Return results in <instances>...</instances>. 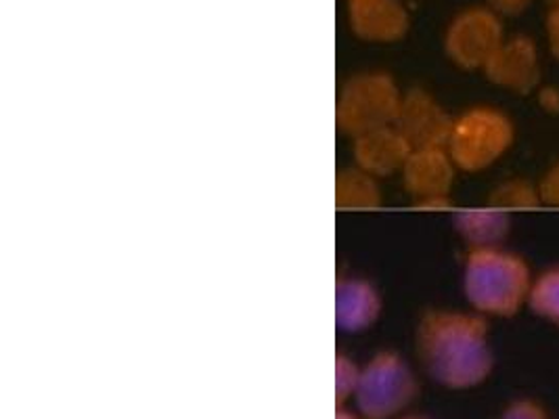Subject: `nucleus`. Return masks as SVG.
Listing matches in <instances>:
<instances>
[{
	"mask_svg": "<svg viewBox=\"0 0 559 419\" xmlns=\"http://www.w3.org/2000/svg\"><path fill=\"white\" fill-rule=\"evenodd\" d=\"M417 355L433 382L451 391L480 386L495 367L488 325L476 314H426L417 330Z\"/></svg>",
	"mask_w": 559,
	"mask_h": 419,
	"instance_id": "obj_1",
	"label": "nucleus"
},
{
	"mask_svg": "<svg viewBox=\"0 0 559 419\" xmlns=\"http://www.w3.org/2000/svg\"><path fill=\"white\" fill-rule=\"evenodd\" d=\"M531 288L533 277L524 259L501 248L469 252L463 289L476 311L495 316H513L524 304H528Z\"/></svg>",
	"mask_w": 559,
	"mask_h": 419,
	"instance_id": "obj_2",
	"label": "nucleus"
},
{
	"mask_svg": "<svg viewBox=\"0 0 559 419\" xmlns=\"http://www.w3.org/2000/svg\"><path fill=\"white\" fill-rule=\"evenodd\" d=\"M513 143V127L497 109L478 107L453 122L447 154L463 170H484L503 156Z\"/></svg>",
	"mask_w": 559,
	"mask_h": 419,
	"instance_id": "obj_3",
	"label": "nucleus"
},
{
	"mask_svg": "<svg viewBox=\"0 0 559 419\" xmlns=\"http://www.w3.org/2000/svg\"><path fill=\"white\" fill-rule=\"evenodd\" d=\"M417 391V380L407 363L392 352H382L358 373L356 407L362 418H394L407 409Z\"/></svg>",
	"mask_w": 559,
	"mask_h": 419,
	"instance_id": "obj_4",
	"label": "nucleus"
},
{
	"mask_svg": "<svg viewBox=\"0 0 559 419\" xmlns=\"http://www.w3.org/2000/svg\"><path fill=\"white\" fill-rule=\"evenodd\" d=\"M403 99L385 76H360L353 80L340 105V124L348 132L376 131L394 122Z\"/></svg>",
	"mask_w": 559,
	"mask_h": 419,
	"instance_id": "obj_5",
	"label": "nucleus"
},
{
	"mask_svg": "<svg viewBox=\"0 0 559 419\" xmlns=\"http://www.w3.org/2000/svg\"><path fill=\"white\" fill-rule=\"evenodd\" d=\"M503 27L488 9H469L449 27L447 52L461 68H486L503 45Z\"/></svg>",
	"mask_w": 559,
	"mask_h": 419,
	"instance_id": "obj_6",
	"label": "nucleus"
},
{
	"mask_svg": "<svg viewBox=\"0 0 559 419\" xmlns=\"http://www.w3.org/2000/svg\"><path fill=\"white\" fill-rule=\"evenodd\" d=\"M394 122L396 131L403 134L413 152L447 149L453 131V120L444 113V109L430 95L419 91L403 99Z\"/></svg>",
	"mask_w": 559,
	"mask_h": 419,
	"instance_id": "obj_7",
	"label": "nucleus"
},
{
	"mask_svg": "<svg viewBox=\"0 0 559 419\" xmlns=\"http://www.w3.org/2000/svg\"><path fill=\"white\" fill-rule=\"evenodd\" d=\"M403 170L407 189L417 197L419 208L449 206L447 195L453 184V159L447 149L413 152Z\"/></svg>",
	"mask_w": 559,
	"mask_h": 419,
	"instance_id": "obj_8",
	"label": "nucleus"
},
{
	"mask_svg": "<svg viewBox=\"0 0 559 419\" xmlns=\"http://www.w3.org/2000/svg\"><path fill=\"white\" fill-rule=\"evenodd\" d=\"M484 72L488 80L513 93H531L540 80L536 45L526 36H515L511 40H506L486 63Z\"/></svg>",
	"mask_w": 559,
	"mask_h": 419,
	"instance_id": "obj_9",
	"label": "nucleus"
},
{
	"mask_svg": "<svg viewBox=\"0 0 559 419\" xmlns=\"http://www.w3.org/2000/svg\"><path fill=\"white\" fill-rule=\"evenodd\" d=\"M350 22L367 40H396L408 27V17L399 0H350Z\"/></svg>",
	"mask_w": 559,
	"mask_h": 419,
	"instance_id": "obj_10",
	"label": "nucleus"
},
{
	"mask_svg": "<svg viewBox=\"0 0 559 419\" xmlns=\"http://www.w3.org/2000/svg\"><path fill=\"white\" fill-rule=\"evenodd\" d=\"M413 149L396 129H376L362 134L356 147L358 161L373 172H392L407 164Z\"/></svg>",
	"mask_w": 559,
	"mask_h": 419,
	"instance_id": "obj_11",
	"label": "nucleus"
},
{
	"mask_svg": "<svg viewBox=\"0 0 559 419\" xmlns=\"http://www.w3.org/2000/svg\"><path fill=\"white\" fill-rule=\"evenodd\" d=\"M380 314L376 289L362 282H340L335 294V319L344 332H360Z\"/></svg>",
	"mask_w": 559,
	"mask_h": 419,
	"instance_id": "obj_12",
	"label": "nucleus"
},
{
	"mask_svg": "<svg viewBox=\"0 0 559 419\" xmlns=\"http://www.w3.org/2000/svg\"><path fill=\"white\" fill-rule=\"evenodd\" d=\"M455 229L472 246V250L499 248V243L509 236L511 218L506 210L499 208L459 212Z\"/></svg>",
	"mask_w": 559,
	"mask_h": 419,
	"instance_id": "obj_13",
	"label": "nucleus"
},
{
	"mask_svg": "<svg viewBox=\"0 0 559 419\" xmlns=\"http://www.w3.org/2000/svg\"><path fill=\"white\" fill-rule=\"evenodd\" d=\"M528 307L534 314L559 325V266L549 268L533 279Z\"/></svg>",
	"mask_w": 559,
	"mask_h": 419,
	"instance_id": "obj_14",
	"label": "nucleus"
},
{
	"mask_svg": "<svg viewBox=\"0 0 559 419\" xmlns=\"http://www.w3.org/2000/svg\"><path fill=\"white\" fill-rule=\"evenodd\" d=\"M488 204L492 208L509 210V208H538L543 202H540V193H538V187L528 183V181H522V179H513L508 183L499 184L490 197H488Z\"/></svg>",
	"mask_w": 559,
	"mask_h": 419,
	"instance_id": "obj_15",
	"label": "nucleus"
},
{
	"mask_svg": "<svg viewBox=\"0 0 559 419\" xmlns=\"http://www.w3.org/2000/svg\"><path fill=\"white\" fill-rule=\"evenodd\" d=\"M497 419H551L549 411L534 398L511 400Z\"/></svg>",
	"mask_w": 559,
	"mask_h": 419,
	"instance_id": "obj_16",
	"label": "nucleus"
},
{
	"mask_svg": "<svg viewBox=\"0 0 559 419\" xmlns=\"http://www.w3.org/2000/svg\"><path fill=\"white\" fill-rule=\"evenodd\" d=\"M335 375H337V380H335V394L337 396L335 398H337V405H342L348 394L355 393L356 384H358V373H356L355 367L340 357Z\"/></svg>",
	"mask_w": 559,
	"mask_h": 419,
	"instance_id": "obj_17",
	"label": "nucleus"
},
{
	"mask_svg": "<svg viewBox=\"0 0 559 419\" xmlns=\"http://www.w3.org/2000/svg\"><path fill=\"white\" fill-rule=\"evenodd\" d=\"M538 193L543 204L559 208V161L545 172L543 181L538 184Z\"/></svg>",
	"mask_w": 559,
	"mask_h": 419,
	"instance_id": "obj_18",
	"label": "nucleus"
},
{
	"mask_svg": "<svg viewBox=\"0 0 559 419\" xmlns=\"http://www.w3.org/2000/svg\"><path fill=\"white\" fill-rule=\"evenodd\" d=\"M531 2H533V0H488V4H490L495 11L503 13V15H518V13L526 11Z\"/></svg>",
	"mask_w": 559,
	"mask_h": 419,
	"instance_id": "obj_19",
	"label": "nucleus"
},
{
	"mask_svg": "<svg viewBox=\"0 0 559 419\" xmlns=\"http://www.w3.org/2000/svg\"><path fill=\"white\" fill-rule=\"evenodd\" d=\"M547 36H549V49L554 57L559 59V7H554L547 17Z\"/></svg>",
	"mask_w": 559,
	"mask_h": 419,
	"instance_id": "obj_20",
	"label": "nucleus"
},
{
	"mask_svg": "<svg viewBox=\"0 0 559 419\" xmlns=\"http://www.w3.org/2000/svg\"><path fill=\"white\" fill-rule=\"evenodd\" d=\"M540 104H543L545 109H549V111H559V91L545 88V91L540 93Z\"/></svg>",
	"mask_w": 559,
	"mask_h": 419,
	"instance_id": "obj_21",
	"label": "nucleus"
},
{
	"mask_svg": "<svg viewBox=\"0 0 559 419\" xmlns=\"http://www.w3.org/2000/svg\"><path fill=\"white\" fill-rule=\"evenodd\" d=\"M335 419H356L355 416H350V414H346V411H337V416H335Z\"/></svg>",
	"mask_w": 559,
	"mask_h": 419,
	"instance_id": "obj_22",
	"label": "nucleus"
},
{
	"mask_svg": "<svg viewBox=\"0 0 559 419\" xmlns=\"http://www.w3.org/2000/svg\"><path fill=\"white\" fill-rule=\"evenodd\" d=\"M554 7H559V0H549Z\"/></svg>",
	"mask_w": 559,
	"mask_h": 419,
	"instance_id": "obj_23",
	"label": "nucleus"
},
{
	"mask_svg": "<svg viewBox=\"0 0 559 419\" xmlns=\"http://www.w3.org/2000/svg\"><path fill=\"white\" fill-rule=\"evenodd\" d=\"M408 419H419V418H408Z\"/></svg>",
	"mask_w": 559,
	"mask_h": 419,
	"instance_id": "obj_24",
	"label": "nucleus"
}]
</instances>
